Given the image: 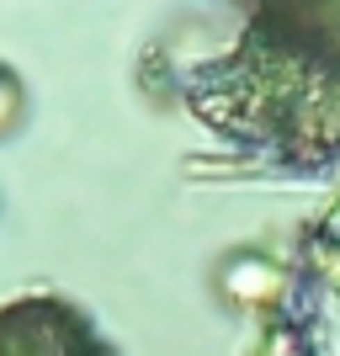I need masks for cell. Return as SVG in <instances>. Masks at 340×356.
I'll return each instance as SVG.
<instances>
[{
	"label": "cell",
	"mask_w": 340,
	"mask_h": 356,
	"mask_svg": "<svg viewBox=\"0 0 340 356\" xmlns=\"http://www.w3.org/2000/svg\"><path fill=\"white\" fill-rule=\"evenodd\" d=\"M0 356H96V341L70 309L32 298L0 314Z\"/></svg>",
	"instance_id": "cell-1"
},
{
	"label": "cell",
	"mask_w": 340,
	"mask_h": 356,
	"mask_svg": "<svg viewBox=\"0 0 340 356\" xmlns=\"http://www.w3.org/2000/svg\"><path fill=\"white\" fill-rule=\"evenodd\" d=\"M223 287H229L234 303H271L282 293V271L271 261H261V255H239L234 266L223 271Z\"/></svg>",
	"instance_id": "cell-2"
}]
</instances>
